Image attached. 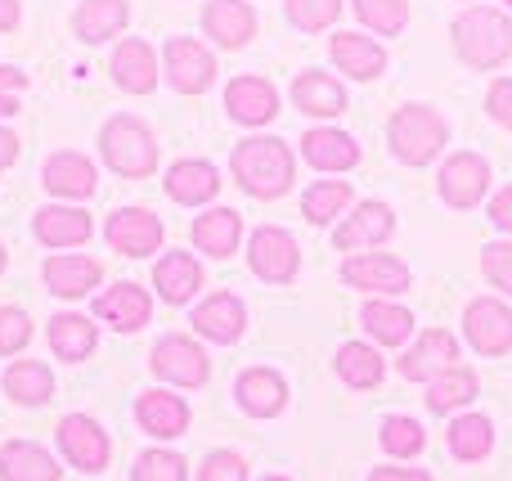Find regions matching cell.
<instances>
[{"mask_svg":"<svg viewBox=\"0 0 512 481\" xmlns=\"http://www.w3.org/2000/svg\"><path fill=\"white\" fill-rule=\"evenodd\" d=\"M454 50L468 68H499L504 59H512V18L504 9L490 5H472L454 18Z\"/></svg>","mask_w":512,"mask_h":481,"instance_id":"obj_1","label":"cell"},{"mask_svg":"<svg viewBox=\"0 0 512 481\" xmlns=\"http://www.w3.org/2000/svg\"><path fill=\"white\" fill-rule=\"evenodd\" d=\"M230 167H234V180H239L252 198H279L292 189V153H288V144L274 140V135L239 140Z\"/></svg>","mask_w":512,"mask_h":481,"instance_id":"obj_2","label":"cell"},{"mask_svg":"<svg viewBox=\"0 0 512 481\" xmlns=\"http://www.w3.org/2000/svg\"><path fill=\"white\" fill-rule=\"evenodd\" d=\"M387 140H391V153H396L405 167H423V162H432L436 153L445 149L450 122H445L432 104H405L391 117Z\"/></svg>","mask_w":512,"mask_h":481,"instance_id":"obj_3","label":"cell"},{"mask_svg":"<svg viewBox=\"0 0 512 481\" xmlns=\"http://www.w3.org/2000/svg\"><path fill=\"white\" fill-rule=\"evenodd\" d=\"M99 153H104V162L117 176H131V180L153 176V167H158V140H153V131L140 117H126V113L104 122V131H99Z\"/></svg>","mask_w":512,"mask_h":481,"instance_id":"obj_4","label":"cell"},{"mask_svg":"<svg viewBox=\"0 0 512 481\" xmlns=\"http://www.w3.org/2000/svg\"><path fill=\"white\" fill-rule=\"evenodd\" d=\"M162 68H167V81L180 95H203L216 81V54L194 36H171L162 45Z\"/></svg>","mask_w":512,"mask_h":481,"instance_id":"obj_5","label":"cell"},{"mask_svg":"<svg viewBox=\"0 0 512 481\" xmlns=\"http://www.w3.org/2000/svg\"><path fill=\"white\" fill-rule=\"evenodd\" d=\"M248 261L265 284H292V279H297V266H301V252H297V239H292L288 230L261 225V230L252 234Z\"/></svg>","mask_w":512,"mask_h":481,"instance_id":"obj_6","label":"cell"},{"mask_svg":"<svg viewBox=\"0 0 512 481\" xmlns=\"http://www.w3.org/2000/svg\"><path fill=\"white\" fill-rule=\"evenodd\" d=\"M104 239L122 257H149L162 248V221L149 207H117L104 225Z\"/></svg>","mask_w":512,"mask_h":481,"instance_id":"obj_7","label":"cell"},{"mask_svg":"<svg viewBox=\"0 0 512 481\" xmlns=\"http://www.w3.org/2000/svg\"><path fill=\"white\" fill-rule=\"evenodd\" d=\"M149 365H153V374L167 378V383H176V387H203L207 374H212L203 347H198L194 338H180V333H167V338L153 347Z\"/></svg>","mask_w":512,"mask_h":481,"instance_id":"obj_8","label":"cell"},{"mask_svg":"<svg viewBox=\"0 0 512 481\" xmlns=\"http://www.w3.org/2000/svg\"><path fill=\"white\" fill-rule=\"evenodd\" d=\"M463 329H468L472 347L481 356H508L512 351V306H504L499 297H477L463 311Z\"/></svg>","mask_w":512,"mask_h":481,"instance_id":"obj_9","label":"cell"},{"mask_svg":"<svg viewBox=\"0 0 512 481\" xmlns=\"http://www.w3.org/2000/svg\"><path fill=\"white\" fill-rule=\"evenodd\" d=\"M486 189H490V162L481 158V153L463 149L441 167V198L450 207H459V212L477 207L481 198H486Z\"/></svg>","mask_w":512,"mask_h":481,"instance_id":"obj_10","label":"cell"},{"mask_svg":"<svg viewBox=\"0 0 512 481\" xmlns=\"http://www.w3.org/2000/svg\"><path fill=\"white\" fill-rule=\"evenodd\" d=\"M454 365H459V342L445 329H427L423 338L400 356V374H405L409 383H432V378H441L445 369H454Z\"/></svg>","mask_w":512,"mask_h":481,"instance_id":"obj_11","label":"cell"},{"mask_svg":"<svg viewBox=\"0 0 512 481\" xmlns=\"http://www.w3.org/2000/svg\"><path fill=\"white\" fill-rule=\"evenodd\" d=\"M59 450L68 455L72 468H81V473H99V468L108 464V437L95 419H86V414H68V419L59 423Z\"/></svg>","mask_w":512,"mask_h":481,"instance_id":"obj_12","label":"cell"},{"mask_svg":"<svg viewBox=\"0 0 512 481\" xmlns=\"http://www.w3.org/2000/svg\"><path fill=\"white\" fill-rule=\"evenodd\" d=\"M108 72H113V81L122 90H131V95H149V90L158 86V77H162L158 54H153V45L140 41V36H126V41L117 45Z\"/></svg>","mask_w":512,"mask_h":481,"instance_id":"obj_13","label":"cell"},{"mask_svg":"<svg viewBox=\"0 0 512 481\" xmlns=\"http://www.w3.org/2000/svg\"><path fill=\"white\" fill-rule=\"evenodd\" d=\"M342 279L351 288H364V293H405L409 288V266L400 257H382V252H364V257H351L342 266Z\"/></svg>","mask_w":512,"mask_h":481,"instance_id":"obj_14","label":"cell"},{"mask_svg":"<svg viewBox=\"0 0 512 481\" xmlns=\"http://www.w3.org/2000/svg\"><path fill=\"white\" fill-rule=\"evenodd\" d=\"M225 108H230L234 122L265 126V122H274V113H279V90H274V81H265V77H234L230 86H225Z\"/></svg>","mask_w":512,"mask_h":481,"instance_id":"obj_15","label":"cell"},{"mask_svg":"<svg viewBox=\"0 0 512 481\" xmlns=\"http://www.w3.org/2000/svg\"><path fill=\"white\" fill-rule=\"evenodd\" d=\"M203 32L225 50H243L256 32V14L248 0H207L203 9Z\"/></svg>","mask_w":512,"mask_h":481,"instance_id":"obj_16","label":"cell"},{"mask_svg":"<svg viewBox=\"0 0 512 481\" xmlns=\"http://www.w3.org/2000/svg\"><path fill=\"white\" fill-rule=\"evenodd\" d=\"M234 396H239V405L252 414V419H274V414L288 405V383H283L274 369L256 365V369H243V374L234 378Z\"/></svg>","mask_w":512,"mask_h":481,"instance_id":"obj_17","label":"cell"},{"mask_svg":"<svg viewBox=\"0 0 512 481\" xmlns=\"http://www.w3.org/2000/svg\"><path fill=\"white\" fill-rule=\"evenodd\" d=\"M95 315L104 324H113V329H122V333H140L153 315V302L140 284H113L108 293L95 297Z\"/></svg>","mask_w":512,"mask_h":481,"instance_id":"obj_18","label":"cell"},{"mask_svg":"<svg viewBox=\"0 0 512 481\" xmlns=\"http://www.w3.org/2000/svg\"><path fill=\"white\" fill-rule=\"evenodd\" d=\"M135 419H140V428L149 432V437H185L189 428V405L180 401V396L162 392V387H149V392H140V401H135Z\"/></svg>","mask_w":512,"mask_h":481,"instance_id":"obj_19","label":"cell"},{"mask_svg":"<svg viewBox=\"0 0 512 481\" xmlns=\"http://www.w3.org/2000/svg\"><path fill=\"white\" fill-rule=\"evenodd\" d=\"M189 324H194L203 338H212V342H239L243 324H248V306H243L234 293H212L203 306H194Z\"/></svg>","mask_w":512,"mask_h":481,"instance_id":"obj_20","label":"cell"},{"mask_svg":"<svg viewBox=\"0 0 512 481\" xmlns=\"http://www.w3.org/2000/svg\"><path fill=\"white\" fill-rule=\"evenodd\" d=\"M95 185H99V171H95V162H90L86 153L63 149V153H50V158H45V189H50V194L90 198L95 194Z\"/></svg>","mask_w":512,"mask_h":481,"instance_id":"obj_21","label":"cell"},{"mask_svg":"<svg viewBox=\"0 0 512 481\" xmlns=\"http://www.w3.org/2000/svg\"><path fill=\"white\" fill-rule=\"evenodd\" d=\"M292 104L306 117H337V113H346V86L333 72H319V68L297 72V81H292Z\"/></svg>","mask_w":512,"mask_h":481,"instance_id":"obj_22","label":"cell"},{"mask_svg":"<svg viewBox=\"0 0 512 481\" xmlns=\"http://www.w3.org/2000/svg\"><path fill=\"white\" fill-rule=\"evenodd\" d=\"M391 230H396V216H391L387 203H360L351 216H346V225H337L333 243L342 252H360V248H373V243H382Z\"/></svg>","mask_w":512,"mask_h":481,"instance_id":"obj_23","label":"cell"},{"mask_svg":"<svg viewBox=\"0 0 512 481\" xmlns=\"http://www.w3.org/2000/svg\"><path fill=\"white\" fill-rule=\"evenodd\" d=\"M328 54L333 63L355 81H373L382 68H387V50H382L373 36H360V32H337L328 41Z\"/></svg>","mask_w":512,"mask_h":481,"instance_id":"obj_24","label":"cell"},{"mask_svg":"<svg viewBox=\"0 0 512 481\" xmlns=\"http://www.w3.org/2000/svg\"><path fill=\"white\" fill-rule=\"evenodd\" d=\"M301 153H306V162L319 171H351L355 162H360L355 135L337 131V126H315V131H306L301 135Z\"/></svg>","mask_w":512,"mask_h":481,"instance_id":"obj_25","label":"cell"},{"mask_svg":"<svg viewBox=\"0 0 512 481\" xmlns=\"http://www.w3.org/2000/svg\"><path fill=\"white\" fill-rule=\"evenodd\" d=\"M36 239L45 243V248H77V243L90 239V212H81V207H41L32 221Z\"/></svg>","mask_w":512,"mask_h":481,"instance_id":"obj_26","label":"cell"},{"mask_svg":"<svg viewBox=\"0 0 512 481\" xmlns=\"http://www.w3.org/2000/svg\"><path fill=\"white\" fill-rule=\"evenodd\" d=\"M216 189H221V176H216L212 162L185 158V162H176V167H167V194L176 198V203L203 207L216 198Z\"/></svg>","mask_w":512,"mask_h":481,"instance_id":"obj_27","label":"cell"},{"mask_svg":"<svg viewBox=\"0 0 512 481\" xmlns=\"http://www.w3.org/2000/svg\"><path fill=\"white\" fill-rule=\"evenodd\" d=\"M104 279V266L95 257H77V252H63V257L45 261V284L59 297H86L90 288Z\"/></svg>","mask_w":512,"mask_h":481,"instance_id":"obj_28","label":"cell"},{"mask_svg":"<svg viewBox=\"0 0 512 481\" xmlns=\"http://www.w3.org/2000/svg\"><path fill=\"white\" fill-rule=\"evenodd\" d=\"M131 23V5L126 0H81L77 14H72V27L86 45H99L108 36H117L122 27Z\"/></svg>","mask_w":512,"mask_h":481,"instance_id":"obj_29","label":"cell"},{"mask_svg":"<svg viewBox=\"0 0 512 481\" xmlns=\"http://www.w3.org/2000/svg\"><path fill=\"white\" fill-rule=\"evenodd\" d=\"M153 284H158L162 302L180 306V302H189V297L203 288V266H198L189 252H167V257L153 266Z\"/></svg>","mask_w":512,"mask_h":481,"instance_id":"obj_30","label":"cell"},{"mask_svg":"<svg viewBox=\"0 0 512 481\" xmlns=\"http://www.w3.org/2000/svg\"><path fill=\"white\" fill-rule=\"evenodd\" d=\"M0 477L5 481H59V464L36 441H5L0 446Z\"/></svg>","mask_w":512,"mask_h":481,"instance_id":"obj_31","label":"cell"},{"mask_svg":"<svg viewBox=\"0 0 512 481\" xmlns=\"http://www.w3.org/2000/svg\"><path fill=\"white\" fill-rule=\"evenodd\" d=\"M239 234H243V216L234 207H212L194 221V243L207 252V257H230L239 248Z\"/></svg>","mask_w":512,"mask_h":481,"instance_id":"obj_32","label":"cell"},{"mask_svg":"<svg viewBox=\"0 0 512 481\" xmlns=\"http://www.w3.org/2000/svg\"><path fill=\"white\" fill-rule=\"evenodd\" d=\"M50 347H54V356L59 360H86L90 351L99 347V329L86 320V315H54L50 320Z\"/></svg>","mask_w":512,"mask_h":481,"instance_id":"obj_33","label":"cell"},{"mask_svg":"<svg viewBox=\"0 0 512 481\" xmlns=\"http://www.w3.org/2000/svg\"><path fill=\"white\" fill-rule=\"evenodd\" d=\"M495 450V423L486 414H463V419L450 423V455L463 459V464H477Z\"/></svg>","mask_w":512,"mask_h":481,"instance_id":"obj_34","label":"cell"},{"mask_svg":"<svg viewBox=\"0 0 512 481\" xmlns=\"http://www.w3.org/2000/svg\"><path fill=\"white\" fill-rule=\"evenodd\" d=\"M360 320H364V329L382 342V347H400V342H409V333H414V315H409L405 306H396V302H378V297L364 302Z\"/></svg>","mask_w":512,"mask_h":481,"instance_id":"obj_35","label":"cell"},{"mask_svg":"<svg viewBox=\"0 0 512 481\" xmlns=\"http://www.w3.org/2000/svg\"><path fill=\"white\" fill-rule=\"evenodd\" d=\"M5 392L14 396L18 405H45L54 396V374L41 360H18L5 374Z\"/></svg>","mask_w":512,"mask_h":481,"instance_id":"obj_36","label":"cell"},{"mask_svg":"<svg viewBox=\"0 0 512 481\" xmlns=\"http://www.w3.org/2000/svg\"><path fill=\"white\" fill-rule=\"evenodd\" d=\"M468 401H477V374H472L468 365H454V369H445L441 378L427 383V405H432L436 414H450Z\"/></svg>","mask_w":512,"mask_h":481,"instance_id":"obj_37","label":"cell"},{"mask_svg":"<svg viewBox=\"0 0 512 481\" xmlns=\"http://www.w3.org/2000/svg\"><path fill=\"white\" fill-rule=\"evenodd\" d=\"M337 374H342L346 387H360V392H369V387L382 383L387 365H382V356L373 347H364V342H346V347L337 351Z\"/></svg>","mask_w":512,"mask_h":481,"instance_id":"obj_38","label":"cell"},{"mask_svg":"<svg viewBox=\"0 0 512 481\" xmlns=\"http://www.w3.org/2000/svg\"><path fill=\"white\" fill-rule=\"evenodd\" d=\"M351 180H319V185L306 189V198H301V212H306L310 225H328L333 216H342L346 207H351Z\"/></svg>","mask_w":512,"mask_h":481,"instance_id":"obj_39","label":"cell"},{"mask_svg":"<svg viewBox=\"0 0 512 481\" xmlns=\"http://www.w3.org/2000/svg\"><path fill=\"white\" fill-rule=\"evenodd\" d=\"M364 27H373L378 36H396L409 23V0H351Z\"/></svg>","mask_w":512,"mask_h":481,"instance_id":"obj_40","label":"cell"},{"mask_svg":"<svg viewBox=\"0 0 512 481\" xmlns=\"http://www.w3.org/2000/svg\"><path fill=\"white\" fill-rule=\"evenodd\" d=\"M378 437H382V450H387V455H396V459H409V455H418V450L427 446L423 423L405 419V414H391V419H382Z\"/></svg>","mask_w":512,"mask_h":481,"instance_id":"obj_41","label":"cell"},{"mask_svg":"<svg viewBox=\"0 0 512 481\" xmlns=\"http://www.w3.org/2000/svg\"><path fill=\"white\" fill-rule=\"evenodd\" d=\"M283 5H288L292 27H301V32H324L342 14V0H283Z\"/></svg>","mask_w":512,"mask_h":481,"instance_id":"obj_42","label":"cell"},{"mask_svg":"<svg viewBox=\"0 0 512 481\" xmlns=\"http://www.w3.org/2000/svg\"><path fill=\"white\" fill-rule=\"evenodd\" d=\"M135 481H189V464L171 450H144L135 459Z\"/></svg>","mask_w":512,"mask_h":481,"instance_id":"obj_43","label":"cell"},{"mask_svg":"<svg viewBox=\"0 0 512 481\" xmlns=\"http://www.w3.org/2000/svg\"><path fill=\"white\" fill-rule=\"evenodd\" d=\"M198 481H248V459L234 455V450H216V455L203 459Z\"/></svg>","mask_w":512,"mask_h":481,"instance_id":"obj_44","label":"cell"},{"mask_svg":"<svg viewBox=\"0 0 512 481\" xmlns=\"http://www.w3.org/2000/svg\"><path fill=\"white\" fill-rule=\"evenodd\" d=\"M27 338H32V324H27V315L14 311V306H0V356H14V351H23Z\"/></svg>","mask_w":512,"mask_h":481,"instance_id":"obj_45","label":"cell"},{"mask_svg":"<svg viewBox=\"0 0 512 481\" xmlns=\"http://www.w3.org/2000/svg\"><path fill=\"white\" fill-rule=\"evenodd\" d=\"M481 270H486V279L495 288L512 293V243H490L486 257H481Z\"/></svg>","mask_w":512,"mask_h":481,"instance_id":"obj_46","label":"cell"},{"mask_svg":"<svg viewBox=\"0 0 512 481\" xmlns=\"http://www.w3.org/2000/svg\"><path fill=\"white\" fill-rule=\"evenodd\" d=\"M486 108H490V117H495L499 126H508V131H512V77H499V81H490Z\"/></svg>","mask_w":512,"mask_h":481,"instance_id":"obj_47","label":"cell"},{"mask_svg":"<svg viewBox=\"0 0 512 481\" xmlns=\"http://www.w3.org/2000/svg\"><path fill=\"white\" fill-rule=\"evenodd\" d=\"M490 221L512 234V185H504L495 198H490Z\"/></svg>","mask_w":512,"mask_h":481,"instance_id":"obj_48","label":"cell"},{"mask_svg":"<svg viewBox=\"0 0 512 481\" xmlns=\"http://www.w3.org/2000/svg\"><path fill=\"white\" fill-rule=\"evenodd\" d=\"M369 481H432L423 468H373Z\"/></svg>","mask_w":512,"mask_h":481,"instance_id":"obj_49","label":"cell"},{"mask_svg":"<svg viewBox=\"0 0 512 481\" xmlns=\"http://www.w3.org/2000/svg\"><path fill=\"white\" fill-rule=\"evenodd\" d=\"M18 90H27V72L0 63V95H18Z\"/></svg>","mask_w":512,"mask_h":481,"instance_id":"obj_50","label":"cell"},{"mask_svg":"<svg viewBox=\"0 0 512 481\" xmlns=\"http://www.w3.org/2000/svg\"><path fill=\"white\" fill-rule=\"evenodd\" d=\"M18 144H23V140H18L14 131H5V126H0V171H5V167H14V158H18Z\"/></svg>","mask_w":512,"mask_h":481,"instance_id":"obj_51","label":"cell"},{"mask_svg":"<svg viewBox=\"0 0 512 481\" xmlns=\"http://www.w3.org/2000/svg\"><path fill=\"white\" fill-rule=\"evenodd\" d=\"M18 27V0H0V32Z\"/></svg>","mask_w":512,"mask_h":481,"instance_id":"obj_52","label":"cell"},{"mask_svg":"<svg viewBox=\"0 0 512 481\" xmlns=\"http://www.w3.org/2000/svg\"><path fill=\"white\" fill-rule=\"evenodd\" d=\"M18 113V95H0V117H14Z\"/></svg>","mask_w":512,"mask_h":481,"instance_id":"obj_53","label":"cell"},{"mask_svg":"<svg viewBox=\"0 0 512 481\" xmlns=\"http://www.w3.org/2000/svg\"><path fill=\"white\" fill-rule=\"evenodd\" d=\"M0 270H5V243H0Z\"/></svg>","mask_w":512,"mask_h":481,"instance_id":"obj_54","label":"cell"},{"mask_svg":"<svg viewBox=\"0 0 512 481\" xmlns=\"http://www.w3.org/2000/svg\"><path fill=\"white\" fill-rule=\"evenodd\" d=\"M265 481H288V477H265Z\"/></svg>","mask_w":512,"mask_h":481,"instance_id":"obj_55","label":"cell"},{"mask_svg":"<svg viewBox=\"0 0 512 481\" xmlns=\"http://www.w3.org/2000/svg\"><path fill=\"white\" fill-rule=\"evenodd\" d=\"M508 5H512V0H508Z\"/></svg>","mask_w":512,"mask_h":481,"instance_id":"obj_56","label":"cell"}]
</instances>
